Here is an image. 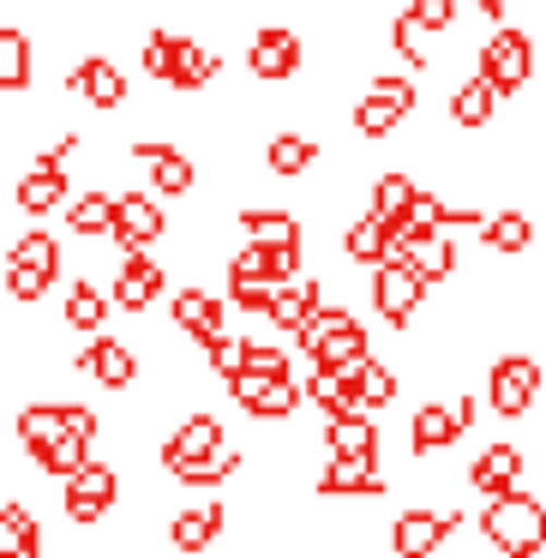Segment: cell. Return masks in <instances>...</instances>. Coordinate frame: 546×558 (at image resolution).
Returning a JSON list of instances; mask_svg holds the SVG:
<instances>
[{"label": "cell", "instance_id": "9c48e42d", "mask_svg": "<svg viewBox=\"0 0 546 558\" xmlns=\"http://www.w3.org/2000/svg\"><path fill=\"white\" fill-rule=\"evenodd\" d=\"M306 66V37L294 25H258L253 43H246V73L258 78V85H289V78H301Z\"/></svg>", "mask_w": 546, "mask_h": 558}, {"label": "cell", "instance_id": "f6af8a7d", "mask_svg": "<svg viewBox=\"0 0 546 558\" xmlns=\"http://www.w3.org/2000/svg\"><path fill=\"white\" fill-rule=\"evenodd\" d=\"M246 373H258V378H294V354L289 349H277V342H246Z\"/></svg>", "mask_w": 546, "mask_h": 558}, {"label": "cell", "instance_id": "7dc6e473", "mask_svg": "<svg viewBox=\"0 0 546 558\" xmlns=\"http://www.w3.org/2000/svg\"><path fill=\"white\" fill-rule=\"evenodd\" d=\"M54 289V277H43V270H25V265H7V294H13V301H43V294Z\"/></svg>", "mask_w": 546, "mask_h": 558}, {"label": "cell", "instance_id": "ba28073f", "mask_svg": "<svg viewBox=\"0 0 546 558\" xmlns=\"http://www.w3.org/2000/svg\"><path fill=\"white\" fill-rule=\"evenodd\" d=\"M114 505H121V469H114V462H85L61 493V517L73 522V529H97Z\"/></svg>", "mask_w": 546, "mask_h": 558}, {"label": "cell", "instance_id": "f546056e", "mask_svg": "<svg viewBox=\"0 0 546 558\" xmlns=\"http://www.w3.org/2000/svg\"><path fill=\"white\" fill-rule=\"evenodd\" d=\"M306 385V402H313L325 421H342V414H361V385H354V373H325V366H313V373L301 378Z\"/></svg>", "mask_w": 546, "mask_h": 558}, {"label": "cell", "instance_id": "7402d4cb", "mask_svg": "<svg viewBox=\"0 0 546 558\" xmlns=\"http://www.w3.org/2000/svg\"><path fill=\"white\" fill-rule=\"evenodd\" d=\"M318 313H325V282H318V277H294V282H282V289H277V301H270L265 318H270L277 337H301Z\"/></svg>", "mask_w": 546, "mask_h": 558}, {"label": "cell", "instance_id": "6da1fadb", "mask_svg": "<svg viewBox=\"0 0 546 558\" xmlns=\"http://www.w3.org/2000/svg\"><path fill=\"white\" fill-rule=\"evenodd\" d=\"M474 534H481V546H493L498 558H546V498L529 493V486L481 498Z\"/></svg>", "mask_w": 546, "mask_h": 558}, {"label": "cell", "instance_id": "d590c367", "mask_svg": "<svg viewBox=\"0 0 546 558\" xmlns=\"http://www.w3.org/2000/svg\"><path fill=\"white\" fill-rule=\"evenodd\" d=\"M66 229H73V241H109L114 234V193L66 198Z\"/></svg>", "mask_w": 546, "mask_h": 558}, {"label": "cell", "instance_id": "bcb514c9", "mask_svg": "<svg viewBox=\"0 0 546 558\" xmlns=\"http://www.w3.org/2000/svg\"><path fill=\"white\" fill-rule=\"evenodd\" d=\"M277 289H282V282H229V306H241V313L265 318L270 301H277Z\"/></svg>", "mask_w": 546, "mask_h": 558}, {"label": "cell", "instance_id": "e0dca14e", "mask_svg": "<svg viewBox=\"0 0 546 558\" xmlns=\"http://www.w3.org/2000/svg\"><path fill=\"white\" fill-rule=\"evenodd\" d=\"M162 289H169V270L150 253H126L121 270H114V282H109V301L121 306V313H150V306L162 301Z\"/></svg>", "mask_w": 546, "mask_h": 558}, {"label": "cell", "instance_id": "7bdbcfd3", "mask_svg": "<svg viewBox=\"0 0 546 558\" xmlns=\"http://www.w3.org/2000/svg\"><path fill=\"white\" fill-rule=\"evenodd\" d=\"M85 462H90V438H78V433H61V438H54V445L37 457V469L49 474V481H73V474L85 469Z\"/></svg>", "mask_w": 546, "mask_h": 558}, {"label": "cell", "instance_id": "ac0fdd59", "mask_svg": "<svg viewBox=\"0 0 546 558\" xmlns=\"http://www.w3.org/2000/svg\"><path fill=\"white\" fill-rule=\"evenodd\" d=\"M66 97L90 102L97 114H114V109H126V73L109 54H85V61L66 73Z\"/></svg>", "mask_w": 546, "mask_h": 558}, {"label": "cell", "instance_id": "484cf974", "mask_svg": "<svg viewBox=\"0 0 546 558\" xmlns=\"http://www.w3.org/2000/svg\"><path fill=\"white\" fill-rule=\"evenodd\" d=\"M534 241H541V222L529 217V210H493L486 217V229H481V246L493 258H522V253H534Z\"/></svg>", "mask_w": 546, "mask_h": 558}, {"label": "cell", "instance_id": "f907efd6", "mask_svg": "<svg viewBox=\"0 0 546 558\" xmlns=\"http://www.w3.org/2000/svg\"><path fill=\"white\" fill-rule=\"evenodd\" d=\"M469 7H474L481 19H505V13H510V0H469Z\"/></svg>", "mask_w": 546, "mask_h": 558}, {"label": "cell", "instance_id": "d4e9b609", "mask_svg": "<svg viewBox=\"0 0 546 558\" xmlns=\"http://www.w3.org/2000/svg\"><path fill=\"white\" fill-rule=\"evenodd\" d=\"M66 193H73V181H66V169H49V162H31L25 174H19L13 198L25 217H49V210H66Z\"/></svg>", "mask_w": 546, "mask_h": 558}, {"label": "cell", "instance_id": "9a60e30c", "mask_svg": "<svg viewBox=\"0 0 546 558\" xmlns=\"http://www.w3.org/2000/svg\"><path fill=\"white\" fill-rule=\"evenodd\" d=\"M133 157L150 169V193H157V198H193L198 193V162L186 157L181 145L145 138V145H133Z\"/></svg>", "mask_w": 546, "mask_h": 558}, {"label": "cell", "instance_id": "681fc988", "mask_svg": "<svg viewBox=\"0 0 546 558\" xmlns=\"http://www.w3.org/2000/svg\"><path fill=\"white\" fill-rule=\"evenodd\" d=\"M66 433H78V438H97V433H102L97 409H85V402H66Z\"/></svg>", "mask_w": 546, "mask_h": 558}, {"label": "cell", "instance_id": "b9f144b4", "mask_svg": "<svg viewBox=\"0 0 546 558\" xmlns=\"http://www.w3.org/2000/svg\"><path fill=\"white\" fill-rule=\"evenodd\" d=\"M7 265H25V270H43V277H61V241L43 229L19 234L13 246H7Z\"/></svg>", "mask_w": 546, "mask_h": 558}, {"label": "cell", "instance_id": "8fae6325", "mask_svg": "<svg viewBox=\"0 0 546 558\" xmlns=\"http://www.w3.org/2000/svg\"><path fill=\"white\" fill-rule=\"evenodd\" d=\"M169 234V210L157 193H114V234L109 241L121 253H150V246Z\"/></svg>", "mask_w": 546, "mask_h": 558}, {"label": "cell", "instance_id": "e575fe53", "mask_svg": "<svg viewBox=\"0 0 546 558\" xmlns=\"http://www.w3.org/2000/svg\"><path fill=\"white\" fill-rule=\"evenodd\" d=\"M414 193H421V181H414L409 169H385V174L373 181V193H366V210H373L378 222H390V229H397V222L409 217Z\"/></svg>", "mask_w": 546, "mask_h": 558}, {"label": "cell", "instance_id": "44dd1931", "mask_svg": "<svg viewBox=\"0 0 546 558\" xmlns=\"http://www.w3.org/2000/svg\"><path fill=\"white\" fill-rule=\"evenodd\" d=\"M169 318H174V330H181L186 342H198V349H205V342H217L222 330H229V325H222V318H229V313H222V301L210 289H198V282H193V289H174Z\"/></svg>", "mask_w": 546, "mask_h": 558}, {"label": "cell", "instance_id": "f35d334b", "mask_svg": "<svg viewBox=\"0 0 546 558\" xmlns=\"http://www.w3.org/2000/svg\"><path fill=\"white\" fill-rule=\"evenodd\" d=\"M0 558H43V529L25 505H0Z\"/></svg>", "mask_w": 546, "mask_h": 558}, {"label": "cell", "instance_id": "c3c4849f", "mask_svg": "<svg viewBox=\"0 0 546 558\" xmlns=\"http://www.w3.org/2000/svg\"><path fill=\"white\" fill-rule=\"evenodd\" d=\"M409 13L421 19L433 37H445V31H457V0H409Z\"/></svg>", "mask_w": 546, "mask_h": 558}, {"label": "cell", "instance_id": "ee69618b", "mask_svg": "<svg viewBox=\"0 0 546 558\" xmlns=\"http://www.w3.org/2000/svg\"><path fill=\"white\" fill-rule=\"evenodd\" d=\"M246 342L253 337H229V330H222L217 342H205V366L217 373V385H234V378L246 373Z\"/></svg>", "mask_w": 546, "mask_h": 558}, {"label": "cell", "instance_id": "ffe728a7", "mask_svg": "<svg viewBox=\"0 0 546 558\" xmlns=\"http://www.w3.org/2000/svg\"><path fill=\"white\" fill-rule=\"evenodd\" d=\"M222 529H229V505H222V498H210V505L174 510V517H169V546L181 558H198V553H210V546L222 541Z\"/></svg>", "mask_w": 546, "mask_h": 558}, {"label": "cell", "instance_id": "d6a6232c", "mask_svg": "<svg viewBox=\"0 0 546 558\" xmlns=\"http://www.w3.org/2000/svg\"><path fill=\"white\" fill-rule=\"evenodd\" d=\"M325 457H366L378 462V421L373 414H342V421H325Z\"/></svg>", "mask_w": 546, "mask_h": 558}, {"label": "cell", "instance_id": "30bf717a", "mask_svg": "<svg viewBox=\"0 0 546 558\" xmlns=\"http://www.w3.org/2000/svg\"><path fill=\"white\" fill-rule=\"evenodd\" d=\"M229 397L246 409V421H258V426H282V421H294V414L306 409V385L301 378H258V373H241L229 385Z\"/></svg>", "mask_w": 546, "mask_h": 558}, {"label": "cell", "instance_id": "8992f818", "mask_svg": "<svg viewBox=\"0 0 546 558\" xmlns=\"http://www.w3.org/2000/svg\"><path fill=\"white\" fill-rule=\"evenodd\" d=\"M462 505H402L385 529V553L390 558H438L462 529Z\"/></svg>", "mask_w": 546, "mask_h": 558}, {"label": "cell", "instance_id": "3957f363", "mask_svg": "<svg viewBox=\"0 0 546 558\" xmlns=\"http://www.w3.org/2000/svg\"><path fill=\"white\" fill-rule=\"evenodd\" d=\"M481 409H486L481 390H457V397L421 402V409H414V421H409V457L414 462H433V457H445V450H457L462 438L474 433Z\"/></svg>", "mask_w": 546, "mask_h": 558}, {"label": "cell", "instance_id": "836d02e7", "mask_svg": "<svg viewBox=\"0 0 546 558\" xmlns=\"http://www.w3.org/2000/svg\"><path fill=\"white\" fill-rule=\"evenodd\" d=\"M222 78V49H210V43H186V54H181V66H174V97H205L210 85Z\"/></svg>", "mask_w": 546, "mask_h": 558}, {"label": "cell", "instance_id": "f1b7e54d", "mask_svg": "<svg viewBox=\"0 0 546 558\" xmlns=\"http://www.w3.org/2000/svg\"><path fill=\"white\" fill-rule=\"evenodd\" d=\"M402 126H409V114H402L390 97H378V90H361V97H354L349 133L361 138V145H385V138H397Z\"/></svg>", "mask_w": 546, "mask_h": 558}, {"label": "cell", "instance_id": "7c38bea8", "mask_svg": "<svg viewBox=\"0 0 546 558\" xmlns=\"http://www.w3.org/2000/svg\"><path fill=\"white\" fill-rule=\"evenodd\" d=\"M390 474L385 462H366V457H325V469H318L313 493L318 498H390Z\"/></svg>", "mask_w": 546, "mask_h": 558}, {"label": "cell", "instance_id": "83f0119b", "mask_svg": "<svg viewBox=\"0 0 546 558\" xmlns=\"http://www.w3.org/2000/svg\"><path fill=\"white\" fill-rule=\"evenodd\" d=\"M402 258H409L414 277H421L433 294H438V289H445V282L462 270V246H457V234H426V241L402 246Z\"/></svg>", "mask_w": 546, "mask_h": 558}, {"label": "cell", "instance_id": "2e32d148", "mask_svg": "<svg viewBox=\"0 0 546 558\" xmlns=\"http://www.w3.org/2000/svg\"><path fill=\"white\" fill-rule=\"evenodd\" d=\"M73 366H78V373H90L102 390H114V397L138 385V354L126 349L121 337H102V330H97V337H85V349L73 354Z\"/></svg>", "mask_w": 546, "mask_h": 558}, {"label": "cell", "instance_id": "ab89813d", "mask_svg": "<svg viewBox=\"0 0 546 558\" xmlns=\"http://www.w3.org/2000/svg\"><path fill=\"white\" fill-rule=\"evenodd\" d=\"M109 306H114V301L97 289V282H73L61 318H66V330H78V337H97V330L109 325Z\"/></svg>", "mask_w": 546, "mask_h": 558}, {"label": "cell", "instance_id": "4316f807", "mask_svg": "<svg viewBox=\"0 0 546 558\" xmlns=\"http://www.w3.org/2000/svg\"><path fill=\"white\" fill-rule=\"evenodd\" d=\"M265 169L277 181H301V174L318 169V138L301 133V126H282V133L265 138Z\"/></svg>", "mask_w": 546, "mask_h": 558}, {"label": "cell", "instance_id": "74e56055", "mask_svg": "<svg viewBox=\"0 0 546 558\" xmlns=\"http://www.w3.org/2000/svg\"><path fill=\"white\" fill-rule=\"evenodd\" d=\"M354 385H361V409H366V414L390 409V402L402 397V373H397L390 361H378V354H366V361L354 366Z\"/></svg>", "mask_w": 546, "mask_h": 558}, {"label": "cell", "instance_id": "d6986e66", "mask_svg": "<svg viewBox=\"0 0 546 558\" xmlns=\"http://www.w3.org/2000/svg\"><path fill=\"white\" fill-rule=\"evenodd\" d=\"M498 109H505V97H498L481 73L457 78V85H450V97H445V114H450V126H457V133H493Z\"/></svg>", "mask_w": 546, "mask_h": 558}, {"label": "cell", "instance_id": "7a4b0ae2", "mask_svg": "<svg viewBox=\"0 0 546 558\" xmlns=\"http://www.w3.org/2000/svg\"><path fill=\"white\" fill-rule=\"evenodd\" d=\"M474 73H481L505 102H517L522 90L534 85V73H541V43H534V31H522V25L486 31L481 49H474Z\"/></svg>", "mask_w": 546, "mask_h": 558}, {"label": "cell", "instance_id": "5bb4252c", "mask_svg": "<svg viewBox=\"0 0 546 558\" xmlns=\"http://www.w3.org/2000/svg\"><path fill=\"white\" fill-rule=\"evenodd\" d=\"M522 481H529V450H522L517 438H493L486 450H474L469 486L481 498H498V493H510V486H522Z\"/></svg>", "mask_w": 546, "mask_h": 558}, {"label": "cell", "instance_id": "1f68e13d", "mask_svg": "<svg viewBox=\"0 0 546 558\" xmlns=\"http://www.w3.org/2000/svg\"><path fill=\"white\" fill-rule=\"evenodd\" d=\"M426 37H433V31L421 25V19L409 13V7H402V13H390V54H397L402 61V73H438V54L426 49Z\"/></svg>", "mask_w": 546, "mask_h": 558}, {"label": "cell", "instance_id": "4dcf8cb0", "mask_svg": "<svg viewBox=\"0 0 546 558\" xmlns=\"http://www.w3.org/2000/svg\"><path fill=\"white\" fill-rule=\"evenodd\" d=\"M37 78V49L19 25H0V97H25Z\"/></svg>", "mask_w": 546, "mask_h": 558}, {"label": "cell", "instance_id": "60d3db41", "mask_svg": "<svg viewBox=\"0 0 546 558\" xmlns=\"http://www.w3.org/2000/svg\"><path fill=\"white\" fill-rule=\"evenodd\" d=\"M186 31H169V25H157L145 37V49H138V61H145V73L157 78V85H174V66H181V54H186Z\"/></svg>", "mask_w": 546, "mask_h": 558}, {"label": "cell", "instance_id": "52a82bcc", "mask_svg": "<svg viewBox=\"0 0 546 558\" xmlns=\"http://www.w3.org/2000/svg\"><path fill=\"white\" fill-rule=\"evenodd\" d=\"M366 289H373V313L385 318L397 337H414V318H421V306L433 301V289H426L421 277H414V265L402 253H390L378 270H366Z\"/></svg>", "mask_w": 546, "mask_h": 558}, {"label": "cell", "instance_id": "5b68a950", "mask_svg": "<svg viewBox=\"0 0 546 558\" xmlns=\"http://www.w3.org/2000/svg\"><path fill=\"white\" fill-rule=\"evenodd\" d=\"M294 342H301V354H306L313 366H325V373H354V366L373 354L366 325L349 313V306H330V301H325V313H318Z\"/></svg>", "mask_w": 546, "mask_h": 558}, {"label": "cell", "instance_id": "4fadbf2b", "mask_svg": "<svg viewBox=\"0 0 546 558\" xmlns=\"http://www.w3.org/2000/svg\"><path fill=\"white\" fill-rule=\"evenodd\" d=\"M217 450H229V426H222L217 414H186V421L162 438L157 462H162V474H174V469H186V462L217 457Z\"/></svg>", "mask_w": 546, "mask_h": 558}, {"label": "cell", "instance_id": "cb8c5ba5", "mask_svg": "<svg viewBox=\"0 0 546 558\" xmlns=\"http://www.w3.org/2000/svg\"><path fill=\"white\" fill-rule=\"evenodd\" d=\"M234 229H241V241H258V246H306V222L294 217V210H277V205H246L241 217H234Z\"/></svg>", "mask_w": 546, "mask_h": 558}, {"label": "cell", "instance_id": "603a6c76", "mask_svg": "<svg viewBox=\"0 0 546 558\" xmlns=\"http://www.w3.org/2000/svg\"><path fill=\"white\" fill-rule=\"evenodd\" d=\"M337 253L349 258V265H361V270H378L390 253H397V241H390V222H378L373 210L349 217V222H342V234H337Z\"/></svg>", "mask_w": 546, "mask_h": 558}, {"label": "cell", "instance_id": "277c9868", "mask_svg": "<svg viewBox=\"0 0 546 558\" xmlns=\"http://www.w3.org/2000/svg\"><path fill=\"white\" fill-rule=\"evenodd\" d=\"M546 397V366L522 349H505L486 361V385H481V402L493 409V421H529L534 402Z\"/></svg>", "mask_w": 546, "mask_h": 558}, {"label": "cell", "instance_id": "8d00e7d4", "mask_svg": "<svg viewBox=\"0 0 546 558\" xmlns=\"http://www.w3.org/2000/svg\"><path fill=\"white\" fill-rule=\"evenodd\" d=\"M61 433H66V402H25V409H19V445H25L31 457H43Z\"/></svg>", "mask_w": 546, "mask_h": 558}]
</instances>
